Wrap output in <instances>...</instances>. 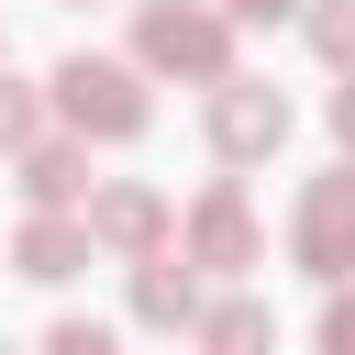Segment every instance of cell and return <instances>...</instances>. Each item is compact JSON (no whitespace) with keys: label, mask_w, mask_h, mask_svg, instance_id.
<instances>
[{"label":"cell","mask_w":355,"mask_h":355,"mask_svg":"<svg viewBox=\"0 0 355 355\" xmlns=\"http://www.w3.org/2000/svg\"><path fill=\"white\" fill-rule=\"evenodd\" d=\"M55 89H67V122H78V133H133V122H144V89H133V67H100V55H78Z\"/></svg>","instance_id":"cell-1"},{"label":"cell","mask_w":355,"mask_h":355,"mask_svg":"<svg viewBox=\"0 0 355 355\" xmlns=\"http://www.w3.org/2000/svg\"><path fill=\"white\" fill-rule=\"evenodd\" d=\"M300 266L311 277H344L355 266V178H322L300 200Z\"/></svg>","instance_id":"cell-2"},{"label":"cell","mask_w":355,"mask_h":355,"mask_svg":"<svg viewBox=\"0 0 355 355\" xmlns=\"http://www.w3.org/2000/svg\"><path fill=\"white\" fill-rule=\"evenodd\" d=\"M144 55H155V67H189V78H222L233 44H222L211 11H144Z\"/></svg>","instance_id":"cell-3"},{"label":"cell","mask_w":355,"mask_h":355,"mask_svg":"<svg viewBox=\"0 0 355 355\" xmlns=\"http://www.w3.org/2000/svg\"><path fill=\"white\" fill-rule=\"evenodd\" d=\"M211 133H222V155H266V144L288 133V111H277V89H244V78H222V100H211Z\"/></svg>","instance_id":"cell-4"},{"label":"cell","mask_w":355,"mask_h":355,"mask_svg":"<svg viewBox=\"0 0 355 355\" xmlns=\"http://www.w3.org/2000/svg\"><path fill=\"white\" fill-rule=\"evenodd\" d=\"M189 244H200L211 266H255V222H244V200H233V189H211V200H200V222H189Z\"/></svg>","instance_id":"cell-5"},{"label":"cell","mask_w":355,"mask_h":355,"mask_svg":"<svg viewBox=\"0 0 355 355\" xmlns=\"http://www.w3.org/2000/svg\"><path fill=\"white\" fill-rule=\"evenodd\" d=\"M78 255H89V233H78V222H33V233H22V277H67Z\"/></svg>","instance_id":"cell-6"},{"label":"cell","mask_w":355,"mask_h":355,"mask_svg":"<svg viewBox=\"0 0 355 355\" xmlns=\"http://www.w3.org/2000/svg\"><path fill=\"white\" fill-rule=\"evenodd\" d=\"M89 233H111V244H144V233H155V189H111V200L89 211Z\"/></svg>","instance_id":"cell-7"},{"label":"cell","mask_w":355,"mask_h":355,"mask_svg":"<svg viewBox=\"0 0 355 355\" xmlns=\"http://www.w3.org/2000/svg\"><path fill=\"white\" fill-rule=\"evenodd\" d=\"M22 189H33V200H78L89 178H78V155H67V144H33V155H22Z\"/></svg>","instance_id":"cell-8"},{"label":"cell","mask_w":355,"mask_h":355,"mask_svg":"<svg viewBox=\"0 0 355 355\" xmlns=\"http://www.w3.org/2000/svg\"><path fill=\"white\" fill-rule=\"evenodd\" d=\"M211 355H266V311L255 300H222L211 311Z\"/></svg>","instance_id":"cell-9"},{"label":"cell","mask_w":355,"mask_h":355,"mask_svg":"<svg viewBox=\"0 0 355 355\" xmlns=\"http://www.w3.org/2000/svg\"><path fill=\"white\" fill-rule=\"evenodd\" d=\"M133 311H144V322H189V277H178V266H144Z\"/></svg>","instance_id":"cell-10"},{"label":"cell","mask_w":355,"mask_h":355,"mask_svg":"<svg viewBox=\"0 0 355 355\" xmlns=\"http://www.w3.org/2000/svg\"><path fill=\"white\" fill-rule=\"evenodd\" d=\"M311 44H322L333 67H355V0H322V11H311Z\"/></svg>","instance_id":"cell-11"},{"label":"cell","mask_w":355,"mask_h":355,"mask_svg":"<svg viewBox=\"0 0 355 355\" xmlns=\"http://www.w3.org/2000/svg\"><path fill=\"white\" fill-rule=\"evenodd\" d=\"M22 133H33V100H22L11 78H0V144H22Z\"/></svg>","instance_id":"cell-12"},{"label":"cell","mask_w":355,"mask_h":355,"mask_svg":"<svg viewBox=\"0 0 355 355\" xmlns=\"http://www.w3.org/2000/svg\"><path fill=\"white\" fill-rule=\"evenodd\" d=\"M322 355H355V300H333V311H322Z\"/></svg>","instance_id":"cell-13"},{"label":"cell","mask_w":355,"mask_h":355,"mask_svg":"<svg viewBox=\"0 0 355 355\" xmlns=\"http://www.w3.org/2000/svg\"><path fill=\"white\" fill-rule=\"evenodd\" d=\"M333 133H344V144H355V89H344V100H333Z\"/></svg>","instance_id":"cell-14"},{"label":"cell","mask_w":355,"mask_h":355,"mask_svg":"<svg viewBox=\"0 0 355 355\" xmlns=\"http://www.w3.org/2000/svg\"><path fill=\"white\" fill-rule=\"evenodd\" d=\"M233 11H244V22H266V11H288V0H233Z\"/></svg>","instance_id":"cell-15"}]
</instances>
